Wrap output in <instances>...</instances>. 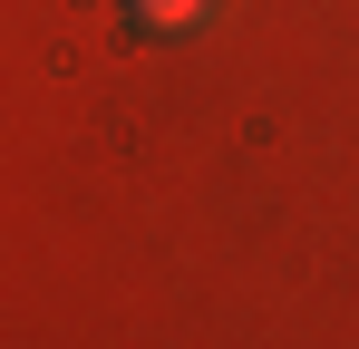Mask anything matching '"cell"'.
I'll return each mask as SVG.
<instances>
[{
  "label": "cell",
  "mask_w": 359,
  "mask_h": 349,
  "mask_svg": "<svg viewBox=\"0 0 359 349\" xmlns=\"http://www.w3.org/2000/svg\"><path fill=\"white\" fill-rule=\"evenodd\" d=\"M126 20L156 39V29H194V20H204V0H126Z\"/></svg>",
  "instance_id": "1"
}]
</instances>
